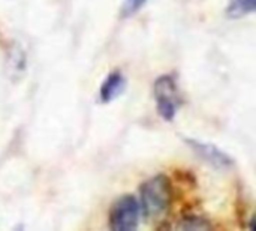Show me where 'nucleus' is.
<instances>
[{
	"label": "nucleus",
	"instance_id": "1",
	"mask_svg": "<svg viewBox=\"0 0 256 231\" xmlns=\"http://www.w3.org/2000/svg\"><path fill=\"white\" fill-rule=\"evenodd\" d=\"M141 212L148 219L162 218L172 200L171 183L166 176L159 174L146 180L140 189Z\"/></svg>",
	"mask_w": 256,
	"mask_h": 231
},
{
	"label": "nucleus",
	"instance_id": "5",
	"mask_svg": "<svg viewBox=\"0 0 256 231\" xmlns=\"http://www.w3.org/2000/svg\"><path fill=\"white\" fill-rule=\"evenodd\" d=\"M126 89V78L118 72H111L106 80L102 83L99 90V98L102 102H111L116 98H118Z\"/></svg>",
	"mask_w": 256,
	"mask_h": 231
},
{
	"label": "nucleus",
	"instance_id": "7",
	"mask_svg": "<svg viewBox=\"0 0 256 231\" xmlns=\"http://www.w3.org/2000/svg\"><path fill=\"white\" fill-rule=\"evenodd\" d=\"M177 228L178 230H207L210 228V225L208 222L200 218H186L177 225Z\"/></svg>",
	"mask_w": 256,
	"mask_h": 231
},
{
	"label": "nucleus",
	"instance_id": "4",
	"mask_svg": "<svg viewBox=\"0 0 256 231\" xmlns=\"http://www.w3.org/2000/svg\"><path fill=\"white\" fill-rule=\"evenodd\" d=\"M186 143L189 144V147L207 164L219 168V170H225L232 167V158L230 155H226L224 150H220L219 147L210 144V143H202L198 140H186Z\"/></svg>",
	"mask_w": 256,
	"mask_h": 231
},
{
	"label": "nucleus",
	"instance_id": "8",
	"mask_svg": "<svg viewBox=\"0 0 256 231\" xmlns=\"http://www.w3.org/2000/svg\"><path fill=\"white\" fill-rule=\"evenodd\" d=\"M148 0H124L123 8H122V15L123 17H132L138 11H141Z\"/></svg>",
	"mask_w": 256,
	"mask_h": 231
},
{
	"label": "nucleus",
	"instance_id": "2",
	"mask_svg": "<svg viewBox=\"0 0 256 231\" xmlns=\"http://www.w3.org/2000/svg\"><path fill=\"white\" fill-rule=\"evenodd\" d=\"M154 99L159 114L166 120H174L180 105L182 96L172 75H162L154 83Z\"/></svg>",
	"mask_w": 256,
	"mask_h": 231
},
{
	"label": "nucleus",
	"instance_id": "3",
	"mask_svg": "<svg viewBox=\"0 0 256 231\" xmlns=\"http://www.w3.org/2000/svg\"><path fill=\"white\" fill-rule=\"evenodd\" d=\"M141 207L135 197L124 195L117 200L110 212V227L116 231H130L138 227Z\"/></svg>",
	"mask_w": 256,
	"mask_h": 231
},
{
	"label": "nucleus",
	"instance_id": "6",
	"mask_svg": "<svg viewBox=\"0 0 256 231\" xmlns=\"http://www.w3.org/2000/svg\"><path fill=\"white\" fill-rule=\"evenodd\" d=\"M256 0H231L226 9L230 18H242L255 11Z\"/></svg>",
	"mask_w": 256,
	"mask_h": 231
}]
</instances>
